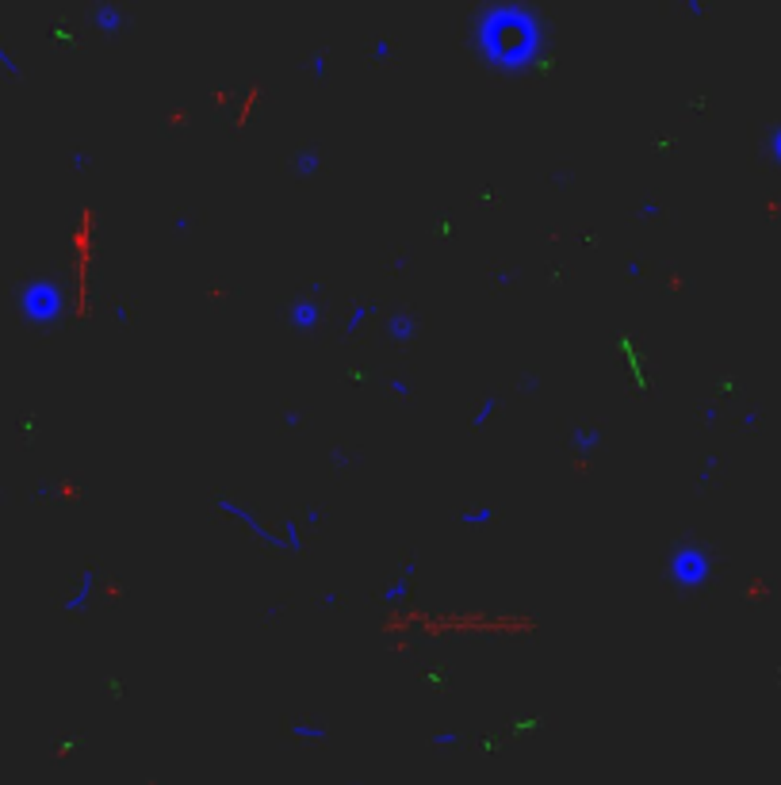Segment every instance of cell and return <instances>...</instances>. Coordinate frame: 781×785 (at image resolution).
Here are the masks:
<instances>
[{"instance_id": "6da1fadb", "label": "cell", "mask_w": 781, "mask_h": 785, "mask_svg": "<svg viewBox=\"0 0 781 785\" xmlns=\"http://www.w3.org/2000/svg\"><path fill=\"white\" fill-rule=\"evenodd\" d=\"M471 46L494 69H529L548 46V24L525 0H494L479 8Z\"/></svg>"}, {"instance_id": "7a4b0ae2", "label": "cell", "mask_w": 781, "mask_h": 785, "mask_svg": "<svg viewBox=\"0 0 781 785\" xmlns=\"http://www.w3.org/2000/svg\"><path fill=\"white\" fill-rule=\"evenodd\" d=\"M19 306H24V314L31 322H46V318L58 314V291L50 284H27L24 295H19Z\"/></svg>"}, {"instance_id": "3957f363", "label": "cell", "mask_w": 781, "mask_h": 785, "mask_svg": "<svg viewBox=\"0 0 781 785\" xmlns=\"http://www.w3.org/2000/svg\"><path fill=\"white\" fill-rule=\"evenodd\" d=\"M92 27H96L100 35H107V39H116L127 27V12L119 8V4H111V0H100L96 8H92Z\"/></svg>"}, {"instance_id": "277c9868", "label": "cell", "mask_w": 781, "mask_h": 785, "mask_svg": "<svg viewBox=\"0 0 781 785\" xmlns=\"http://www.w3.org/2000/svg\"><path fill=\"white\" fill-rule=\"evenodd\" d=\"M0 69H4L8 77H24V66H19L16 58H12V50L4 46V42H0Z\"/></svg>"}, {"instance_id": "5b68a950", "label": "cell", "mask_w": 781, "mask_h": 785, "mask_svg": "<svg viewBox=\"0 0 781 785\" xmlns=\"http://www.w3.org/2000/svg\"><path fill=\"white\" fill-rule=\"evenodd\" d=\"M314 73L326 77V54H314Z\"/></svg>"}, {"instance_id": "8992f818", "label": "cell", "mask_w": 781, "mask_h": 785, "mask_svg": "<svg viewBox=\"0 0 781 785\" xmlns=\"http://www.w3.org/2000/svg\"><path fill=\"white\" fill-rule=\"evenodd\" d=\"M387 54H391V46H387V42H376V58H379V62H383V58H387Z\"/></svg>"}]
</instances>
